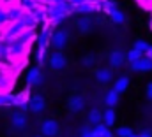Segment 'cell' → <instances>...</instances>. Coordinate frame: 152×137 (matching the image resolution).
Here are the masks:
<instances>
[{
	"instance_id": "obj_24",
	"label": "cell",
	"mask_w": 152,
	"mask_h": 137,
	"mask_svg": "<svg viewBox=\"0 0 152 137\" xmlns=\"http://www.w3.org/2000/svg\"><path fill=\"white\" fill-rule=\"evenodd\" d=\"M145 55H147V58H149V60H152V46L147 49V53H145Z\"/></svg>"
},
{
	"instance_id": "obj_7",
	"label": "cell",
	"mask_w": 152,
	"mask_h": 137,
	"mask_svg": "<svg viewBox=\"0 0 152 137\" xmlns=\"http://www.w3.org/2000/svg\"><path fill=\"white\" fill-rule=\"evenodd\" d=\"M44 107H46L44 99H42L41 95H34V97H32V100H30V109H32L34 112H42V111H44Z\"/></svg>"
},
{
	"instance_id": "obj_2",
	"label": "cell",
	"mask_w": 152,
	"mask_h": 137,
	"mask_svg": "<svg viewBox=\"0 0 152 137\" xmlns=\"http://www.w3.org/2000/svg\"><path fill=\"white\" fill-rule=\"evenodd\" d=\"M50 67L55 68V70H62L66 67V58L60 51H55L51 56H50Z\"/></svg>"
},
{
	"instance_id": "obj_14",
	"label": "cell",
	"mask_w": 152,
	"mask_h": 137,
	"mask_svg": "<svg viewBox=\"0 0 152 137\" xmlns=\"http://www.w3.org/2000/svg\"><path fill=\"white\" fill-rule=\"evenodd\" d=\"M117 102H118V93H117L115 90L108 92V93H106V99H104V104H106L108 107H113V105H117Z\"/></svg>"
},
{
	"instance_id": "obj_13",
	"label": "cell",
	"mask_w": 152,
	"mask_h": 137,
	"mask_svg": "<svg viewBox=\"0 0 152 137\" xmlns=\"http://www.w3.org/2000/svg\"><path fill=\"white\" fill-rule=\"evenodd\" d=\"M127 86H129V79H127V77H120V79H117L113 90L117 92V93H122V92L127 90Z\"/></svg>"
},
{
	"instance_id": "obj_3",
	"label": "cell",
	"mask_w": 152,
	"mask_h": 137,
	"mask_svg": "<svg viewBox=\"0 0 152 137\" xmlns=\"http://www.w3.org/2000/svg\"><path fill=\"white\" fill-rule=\"evenodd\" d=\"M11 125H12L14 128H18V130L25 128V127H27V116H25L23 112H12V114H11Z\"/></svg>"
},
{
	"instance_id": "obj_9",
	"label": "cell",
	"mask_w": 152,
	"mask_h": 137,
	"mask_svg": "<svg viewBox=\"0 0 152 137\" xmlns=\"http://www.w3.org/2000/svg\"><path fill=\"white\" fill-rule=\"evenodd\" d=\"M94 136L96 137H112V132H110V127L99 123V125H94Z\"/></svg>"
},
{
	"instance_id": "obj_8",
	"label": "cell",
	"mask_w": 152,
	"mask_h": 137,
	"mask_svg": "<svg viewBox=\"0 0 152 137\" xmlns=\"http://www.w3.org/2000/svg\"><path fill=\"white\" fill-rule=\"evenodd\" d=\"M83 105H85V100H83V97H80V95H75V97L69 99V109H71L73 112H80V111L83 109Z\"/></svg>"
},
{
	"instance_id": "obj_4",
	"label": "cell",
	"mask_w": 152,
	"mask_h": 137,
	"mask_svg": "<svg viewBox=\"0 0 152 137\" xmlns=\"http://www.w3.org/2000/svg\"><path fill=\"white\" fill-rule=\"evenodd\" d=\"M66 42H67V32H64V30L55 32V35L51 37V44H53L57 49H62V48L66 46Z\"/></svg>"
},
{
	"instance_id": "obj_27",
	"label": "cell",
	"mask_w": 152,
	"mask_h": 137,
	"mask_svg": "<svg viewBox=\"0 0 152 137\" xmlns=\"http://www.w3.org/2000/svg\"><path fill=\"white\" fill-rule=\"evenodd\" d=\"M37 137H46V136H37Z\"/></svg>"
},
{
	"instance_id": "obj_11",
	"label": "cell",
	"mask_w": 152,
	"mask_h": 137,
	"mask_svg": "<svg viewBox=\"0 0 152 137\" xmlns=\"http://www.w3.org/2000/svg\"><path fill=\"white\" fill-rule=\"evenodd\" d=\"M88 123H92V125L103 123V112H101L99 109H92V111L88 112Z\"/></svg>"
},
{
	"instance_id": "obj_16",
	"label": "cell",
	"mask_w": 152,
	"mask_h": 137,
	"mask_svg": "<svg viewBox=\"0 0 152 137\" xmlns=\"http://www.w3.org/2000/svg\"><path fill=\"white\" fill-rule=\"evenodd\" d=\"M27 81H28L30 84H37L39 81H41V72H39L37 68H32V70L28 72V76H27Z\"/></svg>"
},
{
	"instance_id": "obj_18",
	"label": "cell",
	"mask_w": 152,
	"mask_h": 137,
	"mask_svg": "<svg viewBox=\"0 0 152 137\" xmlns=\"http://www.w3.org/2000/svg\"><path fill=\"white\" fill-rule=\"evenodd\" d=\"M149 48H151V46H149V44H147L145 40H136V44H134V49H138V51H142L143 55L147 53V49H149Z\"/></svg>"
},
{
	"instance_id": "obj_15",
	"label": "cell",
	"mask_w": 152,
	"mask_h": 137,
	"mask_svg": "<svg viewBox=\"0 0 152 137\" xmlns=\"http://www.w3.org/2000/svg\"><path fill=\"white\" fill-rule=\"evenodd\" d=\"M140 58H143V53L138 51V49H134V48H133L129 53H126V60H129L131 63H133V62H138Z\"/></svg>"
},
{
	"instance_id": "obj_6",
	"label": "cell",
	"mask_w": 152,
	"mask_h": 137,
	"mask_svg": "<svg viewBox=\"0 0 152 137\" xmlns=\"http://www.w3.org/2000/svg\"><path fill=\"white\" fill-rule=\"evenodd\" d=\"M112 77H113L112 68H97L96 70V79L99 83H108V81H112Z\"/></svg>"
},
{
	"instance_id": "obj_26",
	"label": "cell",
	"mask_w": 152,
	"mask_h": 137,
	"mask_svg": "<svg viewBox=\"0 0 152 137\" xmlns=\"http://www.w3.org/2000/svg\"><path fill=\"white\" fill-rule=\"evenodd\" d=\"M129 137H138V136H136V134H131V136H129Z\"/></svg>"
},
{
	"instance_id": "obj_12",
	"label": "cell",
	"mask_w": 152,
	"mask_h": 137,
	"mask_svg": "<svg viewBox=\"0 0 152 137\" xmlns=\"http://www.w3.org/2000/svg\"><path fill=\"white\" fill-rule=\"evenodd\" d=\"M103 123L106 125V127H112L115 123V111L113 107H108L104 112H103Z\"/></svg>"
},
{
	"instance_id": "obj_20",
	"label": "cell",
	"mask_w": 152,
	"mask_h": 137,
	"mask_svg": "<svg viewBox=\"0 0 152 137\" xmlns=\"http://www.w3.org/2000/svg\"><path fill=\"white\" fill-rule=\"evenodd\" d=\"M78 28H80L81 32L90 30V21H88V19H80V21H78Z\"/></svg>"
},
{
	"instance_id": "obj_22",
	"label": "cell",
	"mask_w": 152,
	"mask_h": 137,
	"mask_svg": "<svg viewBox=\"0 0 152 137\" xmlns=\"http://www.w3.org/2000/svg\"><path fill=\"white\" fill-rule=\"evenodd\" d=\"M92 63H94V58H92V56H87V58L83 60V65H92Z\"/></svg>"
},
{
	"instance_id": "obj_5",
	"label": "cell",
	"mask_w": 152,
	"mask_h": 137,
	"mask_svg": "<svg viewBox=\"0 0 152 137\" xmlns=\"http://www.w3.org/2000/svg\"><path fill=\"white\" fill-rule=\"evenodd\" d=\"M131 68L134 70V72H140V70H152V60L149 58H140L138 62H133L131 63Z\"/></svg>"
},
{
	"instance_id": "obj_10",
	"label": "cell",
	"mask_w": 152,
	"mask_h": 137,
	"mask_svg": "<svg viewBox=\"0 0 152 137\" xmlns=\"http://www.w3.org/2000/svg\"><path fill=\"white\" fill-rule=\"evenodd\" d=\"M124 60H126V55H124L122 51H113V53L110 55V63H112L113 67L122 65V63H124Z\"/></svg>"
},
{
	"instance_id": "obj_25",
	"label": "cell",
	"mask_w": 152,
	"mask_h": 137,
	"mask_svg": "<svg viewBox=\"0 0 152 137\" xmlns=\"http://www.w3.org/2000/svg\"><path fill=\"white\" fill-rule=\"evenodd\" d=\"M138 137H152V134L151 132H143V134H140Z\"/></svg>"
},
{
	"instance_id": "obj_23",
	"label": "cell",
	"mask_w": 152,
	"mask_h": 137,
	"mask_svg": "<svg viewBox=\"0 0 152 137\" xmlns=\"http://www.w3.org/2000/svg\"><path fill=\"white\" fill-rule=\"evenodd\" d=\"M147 97L152 100V83H149V84H147Z\"/></svg>"
},
{
	"instance_id": "obj_21",
	"label": "cell",
	"mask_w": 152,
	"mask_h": 137,
	"mask_svg": "<svg viewBox=\"0 0 152 137\" xmlns=\"http://www.w3.org/2000/svg\"><path fill=\"white\" fill-rule=\"evenodd\" d=\"M81 137H96V136H94V130L83 128V130H81Z\"/></svg>"
},
{
	"instance_id": "obj_17",
	"label": "cell",
	"mask_w": 152,
	"mask_h": 137,
	"mask_svg": "<svg viewBox=\"0 0 152 137\" xmlns=\"http://www.w3.org/2000/svg\"><path fill=\"white\" fill-rule=\"evenodd\" d=\"M108 14L112 16V19H113L115 23H122V21H124V14H122L118 9H113V11H110Z\"/></svg>"
},
{
	"instance_id": "obj_1",
	"label": "cell",
	"mask_w": 152,
	"mask_h": 137,
	"mask_svg": "<svg viewBox=\"0 0 152 137\" xmlns=\"http://www.w3.org/2000/svg\"><path fill=\"white\" fill-rule=\"evenodd\" d=\"M41 134L46 137H53L58 134V123L55 120H46L42 125H41Z\"/></svg>"
},
{
	"instance_id": "obj_19",
	"label": "cell",
	"mask_w": 152,
	"mask_h": 137,
	"mask_svg": "<svg viewBox=\"0 0 152 137\" xmlns=\"http://www.w3.org/2000/svg\"><path fill=\"white\" fill-rule=\"evenodd\" d=\"M131 134H133V130L127 128V127H120V128H117V137H129Z\"/></svg>"
}]
</instances>
